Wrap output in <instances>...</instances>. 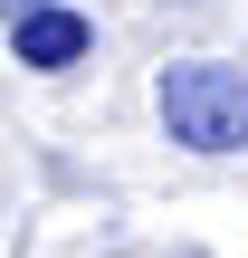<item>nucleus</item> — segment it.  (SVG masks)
<instances>
[{"mask_svg": "<svg viewBox=\"0 0 248 258\" xmlns=\"http://www.w3.org/2000/svg\"><path fill=\"white\" fill-rule=\"evenodd\" d=\"M10 57H19L29 77H67V67L96 57V19L67 10V0H48V10H10Z\"/></svg>", "mask_w": 248, "mask_h": 258, "instance_id": "2", "label": "nucleus"}, {"mask_svg": "<svg viewBox=\"0 0 248 258\" xmlns=\"http://www.w3.org/2000/svg\"><path fill=\"white\" fill-rule=\"evenodd\" d=\"M10 10H48V0H10Z\"/></svg>", "mask_w": 248, "mask_h": 258, "instance_id": "3", "label": "nucleus"}, {"mask_svg": "<svg viewBox=\"0 0 248 258\" xmlns=\"http://www.w3.org/2000/svg\"><path fill=\"white\" fill-rule=\"evenodd\" d=\"M153 115L182 153H248V67L229 57H172L153 77Z\"/></svg>", "mask_w": 248, "mask_h": 258, "instance_id": "1", "label": "nucleus"}]
</instances>
